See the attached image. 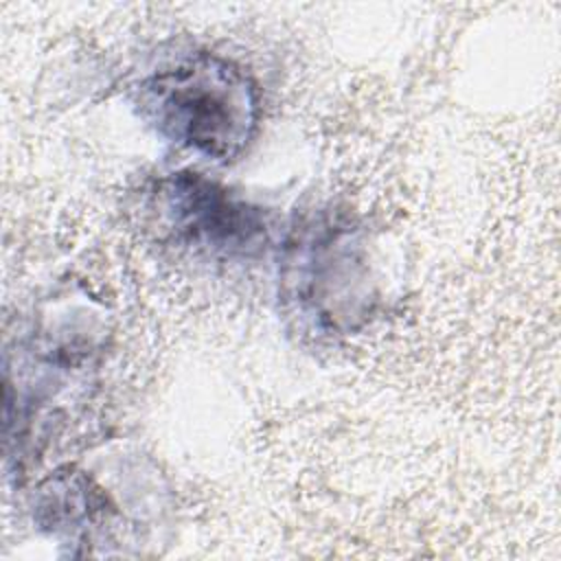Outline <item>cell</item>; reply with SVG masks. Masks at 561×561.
<instances>
[{
    "mask_svg": "<svg viewBox=\"0 0 561 561\" xmlns=\"http://www.w3.org/2000/svg\"><path fill=\"white\" fill-rule=\"evenodd\" d=\"M158 241L215 263H245L270 245L267 213L204 173L182 169L158 178L145 197Z\"/></svg>",
    "mask_w": 561,
    "mask_h": 561,
    "instance_id": "cell-3",
    "label": "cell"
},
{
    "mask_svg": "<svg viewBox=\"0 0 561 561\" xmlns=\"http://www.w3.org/2000/svg\"><path fill=\"white\" fill-rule=\"evenodd\" d=\"M276 261L280 313L300 337L340 340L373 318L377 278L368 237L351 210L318 204L296 213Z\"/></svg>",
    "mask_w": 561,
    "mask_h": 561,
    "instance_id": "cell-1",
    "label": "cell"
},
{
    "mask_svg": "<svg viewBox=\"0 0 561 561\" xmlns=\"http://www.w3.org/2000/svg\"><path fill=\"white\" fill-rule=\"evenodd\" d=\"M110 493L83 469L72 465L50 471L33 493V522L37 530L64 543H96L116 519Z\"/></svg>",
    "mask_w": 561,
    "mask_h": 561,
    "instance_id": "cell-4",
    "label": "cell"
},
{
    "mask_svg": "<svg viewBox=\"0 0 561 561\" xmlns=\"http://www.w3.org/2000/svg\"><path fill=\"white\" fill-rule=\"evenodd\" d=\"M134 105L164 140L206 160H237L261 123V90L237 61L188 53L138 81Z\"/></svg>",
    "mask_w": 561,
    "mask_h": 561,
    "instance_id": "cell-2",
    "label": "cell"
}]
</instances>
